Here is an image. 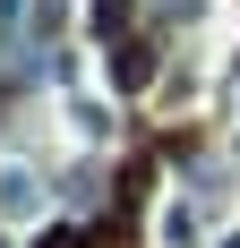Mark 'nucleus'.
<instances>
[{"label": "nucleus", "mask_w": 240, "mask_h": 248, "mask_svg": "<svg viewBox=\"0 0 240 248\" xmlns=\"http://www.w3.org/2000/svg\"><path fill=\"white\" fill-rule=\"evenodd\" d=\"M34 205H43V180H34V171H17V163H9V171H0V214H9V223H26Z\"/></svg>", "instance_id": "f257e3e1"}, {"label": "nucleus", "mask_w": 240, "mask_h": 248, "mask_svg": "<svg viewBox=\"0 0 240 248\" xmlns=\"http://www.w3.org/2000/svg\"><path fill=\"white\" fill-rule=\"evenodd\" d=\"M120 17H129V0H95V9H86V26H95V34H120Z\"/></svg>", "instance_id": "f03ea898"}, {"label": "nucleus", "mask_w": 240, "mask_h": 248, "mask_svg": "<svg viewBox=\"0 0 240 248\" xmlns=\"http://www.w3.org/2000/svg\"><path fill=\"white\" fill-rule=\"evenodd\" d=\"M9 34H17V0H0V43H9Z\"/></svg>", "instance_id": "7ed1b4c3"}]
</instances>
